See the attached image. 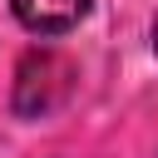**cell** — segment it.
I'll list each match as a JSON object with an SVG mask.
<instances>
[{"mask_svg":"<svg viewBox=\"0 0 158 158\" xmlns=\"http://www.w3.org/2000/svg\"><path fill=\"white\" fill-rule=\"evenodd\" d=\"M89 5L94 0H10L15 20L25 30H35V35H64V30H74L89 15Z\"/></svg>","mask_w":158,"mask_h":158,"instance_id":"obj_2","label":"cell"},{"mask_svg":"<svg viewBox=\"0 0 158 158\" xmlns=\"http://www.w3.org/2000/svg\"><path fill=\"white\" fill-rule=\"evenodd\" d=\"M153 49H158V20H153Z\"/></svg>","mask_w":158,"mask_h":158,"instance_id":"obj_3","label":"cell"},{"mask_svg":"<svg viewBox=\"0 0 158 158\" xmlns=\"http://www.w3.org/2000/svg\"><path fill=\"white\" fill-rule=\"evenodd\" d=\"M74 89V64L54 49H30L15 69V114L20 118H44L54 114Z\"/></svg>","mask_w":158,"mask_h":158,"instance_id":"obj_1","label":"cell"}]
</instances>
